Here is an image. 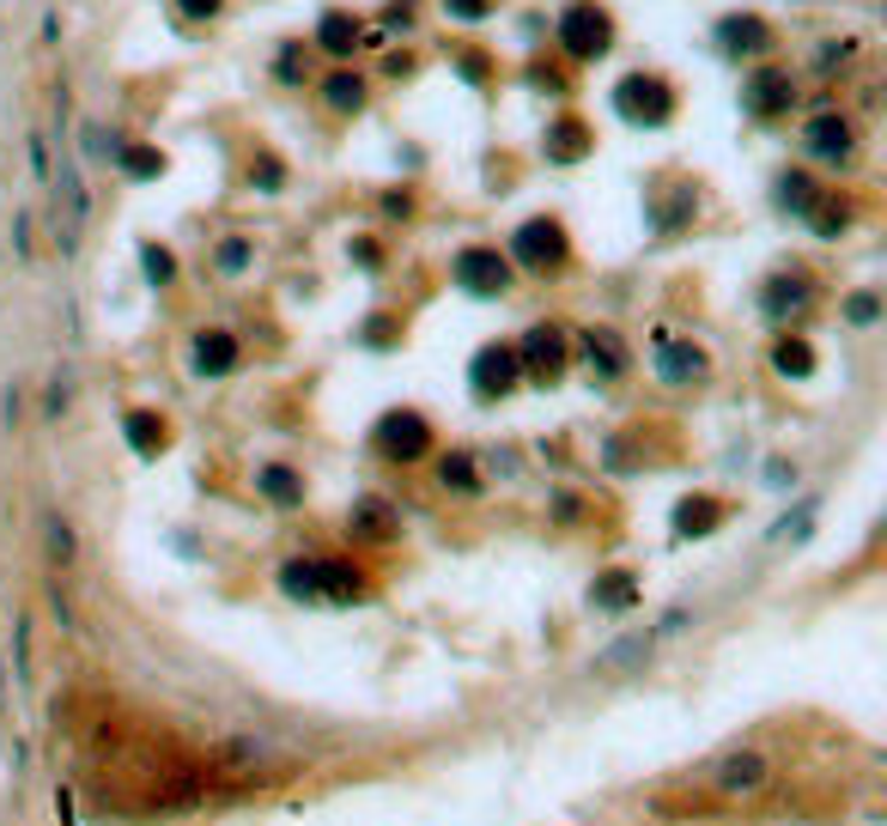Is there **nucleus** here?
Wrapping results in <instances>:
<instances>
[{
	"label": "nucleus",
	"mask_w": 887,
	"mask_h": 826,
	"mask_svg": "<svg viewBox=\"0 0 887 826\" xmlns=\"http://www.w3.org/2000/svg\"><path fill=\"white\" fill-rule=\"evenodd\" d=\"M742 103H748V115H784L796 103V85H790V73L784 68H760V73H748V85H742Z\"/></svg>",
	"instance_id": "nucleus-11"
},
{
	"label": "nucleus",
	"mask_w": 887,
	"mask_h": 826,
	"mask_svg": "<svg viewBox=\"0 0 887 826\" xmlns=\"http://www.w3.org/2000/svg\"><path fill=\"white\" fill-rule=\"evenodd\" d=\"M280 590L292 602H316V560H286L280 565Z\"/></svg>",
	"instance_id": "nucleus-30"
},
{
	"label": "nucleus",
	"mask_w": 887,
	"mask_h": 826,
	"mask_svg": "<svg viewBox=\"0 0 887 826\" xmlns=\"http://www.w3.org/2000/svg\"><path fill=\"white\" fill-rule=\"evenodd\" d=\"M468 383H474V395L481 402H498V395H511L523 383V371H517V346H481L474 353V365H468Z\"/></svg>",
	"instance_id": "nucleus-8"
},
{
	"label": "nucleus",
	"mask_w": 887,
	"mask_h": 826,
	"mask_svg": "<svg viewBox=\"0 0 887 826\" xmlns=\"http://www.w3.org/2000/svg\"><path fill=\"white\" fill-rule=\"evenodd\" d=\"M316 43L329 49V56H353V43H359V19L353 12H323V19H316Z\"/></svg>",
	"instance_id": "nucleus-22"
},
{
	"label": "nucleus",
	"mask_w": 887,
	"mask_h": 826,
	"mask_svg": "<svg viewBox=\"0 0 887 826\" xmlns=\"http://www.w3.org/2000/svg\"><path fill=\"white\" fill-rule=\"evenodd\" d=\"M773 365H778V377H808V371H815V346L796 341V334H784V341L773 346Z\"/></svg>",
	"instance_id": "nucleus-28"
},
{
	"label": "nucleus",
	"mask_w": 887,
	"mask_h": 826,
	"mask_svg": "<svg viewBox=\"0 0 887 826\" xmlns=\"http://www.w3.org/2000/svg\"><path fill=\"white\" fill-rule=\"evenodd\" d=\"M377 450L390 462H420L432 450V425L420 420L414 407H395V413H383V420H377Z\"/></svg>",
	"instance_id": "nucleus-7"
},
{
	"label": "nucleus",
	"mask_w": 887,
	"mask_h": 826,
	"mask_svg": "<svg viewBox=\"0 0 887 826\" xmlns=\"http://www.w3.org/2000/svg\"><path fill=\"white\" fill-rule=\"evenodd\" d=\"M220 7H225V0H177V12H183L189 24H201V19H220Z\"/></svg>",
	"instance_id": "nucleus-38"
},
{
	"label": "nucleus",
	"mask_w": 887,
	"mask_h": 826,
	"mask_svg": "<svg viewBox=\"0 0 887 826\" xmlns=\"http://www.w3.org/2000/svg\"><path fill=\"white\" fill-rule=\"evenodd\" d=\"M323 103L334 115L365 110V80H359V73H329V80H323Z\"/></svg>",
	"instance_id": "nucleus-26"
},
{
	"label": "nucleus",
	"mask_w": 887,
	"mask_h": 826,
	"mask_svg": "<svg viewBox=\"0 0 887 826\" xmlns=\"http://www.w3.org/2000/svg\"><path fill=\"white\" fill-rule=\"evenodd\" d=\"M189 365H195V377H231L238 371V334L201 329L195 346H189Z\"/></svg>",
	"instance_id": "nucleus-13"
},
{
	"label": "nucleus",
	"mask_w": 887,
	"mask_h": 826,
	"mask_svg": "<svg viewBox=\"0 0 887 826\" xmlns=\"http://www.w3.org/2000/svg\"><path fill=\"white\" fill-rule=\"evenodd\" d=\"M255 493L262 498H274V505H304V481H299V469H286V462H268L262 474H255Z\"/></svg>",
	"instance_id": "nucleus-19"
},
{
	"label": "nucleus",
	"mask_w": 887,
	"mask_h": 826,
	"mask_svg": "<svg viewBox=\"0 0 887 826\" xmlns=\"http://www.w3.org/2000/svg\"><path fill=\"white\" fill-rule=\"evenodd\" d=\"M213 262H220V274H243V268H250V243H243V238H225Z\"/></svg>",
	"instance_id": "nucleus-35"
},
{
	"label": "nucleus",
	"mask_w": 887,
	"mask_h": 826,
	"mask_svg": "<svg viewBox=\"0 0 887 826\" xmlns=\"http://www.w3.org/2000/svg\"><path fill=\"white\" fill-rule=\"evenodd\" d=\"M493 7H498V0H444V12H450V19H486Z\"/></svg>",
	"instance_id": "nucleus-39"
},
{
	"label": "nucleus",
	"mask_w": 887,
	"mask_h": 826,
	"mask_svg": "<svg viewBox=\"0 0 887 826\" xmlns=\"http://www.w3.org/2000/svg\"><path fill=\"white\" fill-rule=\"evenodd\" d=\"M19 675H31V620H19Z\"/></svg>",
	"instance_id": "nucleus-42"
},
{
	"label": "nucleus",
	"mask_w": 887,
	"mask_h": 826,
	"mask_svg": "<svg viewBox=\"0 0 887 826\" xmlns=\"http://www.w3.org/2000/svg\"><path fill=\"white\" fill-rule=\"evenodd\" d=\"M589 608H602V614L638 608V577L633 572H602L596 584H589Z\"/></svg>",
	"instance_id": "nucleus-17"
},
{
	"label": "nucleus",
	"mask_w": 887,
	"mask_h": 826,
	"mask_svg": "<svg viewBox=\"0 0 887 826\" xmlns=\"http://www.w3.org/2000/svg\"><path fill=\"white\" fill-rule=\"evenodd\" d=\"M395 528H402V511H395L390 498H359L353 505V535L359 541H390Z\"/></svg>",
	"instance_id": "nucleus-18"
},
{
	"label": "nucleus",
	"mask_w": 887,
	"mask_h": 826,
	"mask_svg": "<svg viewBox=\"0 0 887 826\" xmlns=\"http://www.w3.org/2000/svg\"><path fill=\"white\" fill-rule=\"evenodd\" d=\"M61 407H68V383H49V395H43V420H61Z\"/></svg>",
	"instance_id": "nucleus-41"
},
{
	"label": "nucleus",
	"mask_w": 887,
	"mask_h": 826,
	"mask_svg": "<svg viewBox=\"0 0 887 826\" xmlns=\"http://www.w3.org/2000/svg\"><path fill=\"white\" fill-rule=\"evenodd\" d=\"M115 171L128 177V183H152V177L164 171V152L159 147H110Z\"/></svg>",
	"instance_id": "nucleus-23"
},
{
	"label": "nucleus",
	"mask_w": 887,
	"mask_h": 826,
	"mask_svg": "<svg viewBox=\"0 0 887 826\" xmlns=\"http://www.w3.org/2000/svg\"><path fill=\"white\" fill-rule=\"evenodd\" d=\"M808 225H815V238H839V231L851 225V201H833L827 189H820V201L808 206Z\"/></svg>",
	"instance_id": "nucleus-27"
},
{
	"label": "nucleus",
	"mask_w": 887,
	"mask_h": 826,
	"mask_svg": "<svg viewBox=\"0 0 887 826\" xmlns=\"http://www.w3.org/2000/svg\"><path fill=\"white\" fill-rule=\"evenodd\" d=\"M766 784H773V759L760 747H736V754L717 759V796H729V803H748Z\"/></svg>",
	"instance_id": "nucleus-4"
},
{
	"label": "nucleus",
	"mask_w": 887,
	"mask_h": 826,
	"mask_svg": "<svg viewBox=\"0 0 887 826\" xmlns=\"http://www.w3.org/2000/svg\"><path fill=\"white\" fill-rule=\"evenodd\" d=\"M614 110L626 115V122H645V128H663L668 115H675V92L657 80V73H626L621 85H614Z\"/></svg>",
	"instance_id": "nucleus-2"
},
{
	"label": "nucleus",
	"mask_w": 887,
	"mask_h": 826,
	"mask_svg": "<svg viewBox=\"0 0 887 826\" xmlns=\"http://www.w3.org/2000/svg\"><path fill=\"white\" fill-rule=\"evenodd\" d=\"M511 255H517L530 274H554L565 255H572V243H565L560 219H530V225L517 231V243H511Z\"/></svg>",
	"instance_id": "nucleus-5"
},
{
	"label": "nucleus",
	"mask_w": 887,
	"mask_h": 826,
	"mask_svg": "<svg viewBox=\"0 0 887 826\" xmlns=\"http://www.w3.org/2000/svg\"><path fill=\"white\" fill-rule=\"evenodd\" d=\"M517 371L530 383H554L565 371V329H554V322H535L530 334L517 341Z\"/></svg>",
	"instance_id": "nucleus-6"
},
{
	"label": "nucleus",
	"mask_w": 887,
	"mask_h": 826,
	"mask_svg": "<svg viewBox=\"0 0 887 826\" xmlns=\"http://www.w3.org/2000/svg\"><path fill=\"white\" fill-rule=\"evenodd\" d=\"M201 790H208V784H201L195 772H177V778L159 790V803H164V808H195V803H201Z\"/></svg>",
	"instance_id": "nucleus-32"
},
{
	"label": "nucleus",
	"mask_w": 887,
	"mask_h": 826,
	"mask_svg": "<svg viewBox=\"0 0 887 826\" xmlns=\"http://www.w3.org/2000/svg\"><path fill=\"white\" fill-rule=\"evenodd\" d=\"M43 535H49V560H56V565H73V553H80V535H73L68 516H49Z\"/></svg>",
	"instance_id": "nucleus-31"
},
{
	"label": "nucleus",
	"mask_w": 887,
	"mask_h": 826,
	"mask_svg": "<svg viewBox=\"0 0 887 826\" xmlns=\"http://www.w3.org/2000/svg\"><path fill=\"white\" fill-rule=\"evenodd\" d=\"M140 268H147L152 286H171V280H177V255L159 250V243H140Z\"/></svg>",
	"instance_id": "nucleus-33"
},
{
	"label": "nucleus",
	"mask_w": 887,
	"mask_h": 826,
	"mask_svg": "<svg viewBox=\"0 0 887 826\" xmlns=\"http://www.w3.org/2000/svg\"><path fill=\"white\" fill-rule=\"evenodd\" d=\"M808 304H815V280H808V274H773V280L760 286L766 322H796Z\"/></svg>",
	"instance_id": "nucleus-9"
},
{
	"label": "nucleus",
	"mask_w": 887,
	"mask_h": 826,
	"mask_svg": "<svg viewBox=\"0 0 887 826\" xmlns=\"http://www.w3.org/2000/svg\"><path fill=\"white\" fill-rule=\"evenodd\" d=\"M724 523V498H681L675 505V535H712V528Z\"/></svg>",
	"instance_id": "nucleus-20"
},
{
	"label": "nucleus",
	"mask_w": 887,
	"mask_h": 826,
	"mask_svg": "<svg viewBox=\"0 0 887 826\" xmlns=\"http://www.w3.org/2000/svg\"><path fill=\"white\" fill-rule=\"evenodd\" d=\"M250 183H255V189H268V195H274V189H286V164H280L274 152H262V159L250 164Z\"/></svg>",
	"instance_id": "nucleus-34"
},
{
	"label": "nucleus",
	"mask_w": 887,
	"mask_h": 826,
	"mask_svg": "<svg viewBox=\"0 0 887 826\" xmlns=\"http://www.w3.org/2000/svg\"><path fill=\"white\" fill-rule=\"evenodd\" d=\"M845 316H851V322H857V329H869V322H876V316H881V299H876V292H857V299H851V304H845Z\"/></svg>",
	"instance_id": "nucleus-37"
},
{
	"label": "nucleus",
	"mask_w": 887,
	"mask_h": 826,
	"mask_svg": "<svg viewBox=\"0 0 887 826\" xmlns=\"http://www.w3.org/2000/svg\"><path fill=\"white\" fill-rule=\"evenodd\" d=\"M608 43H614V24H608V12H602L596 0H577V7L560 12V49L572 61H602Z\"/></svg>",
	"instance_id": "nucleus-1"
},
{
	"label": "nucleus",
	"mask_w": 887,
	"mask_h": 826,
	"mask_svg": "<svg viewBox=\"0 0 887 826\" xmlns=\"http://www.w3.org/2000/svg\"><path fill=\"white\" fill-rule=\"evenodd\" d=\"M450 274H456V286L474 292V299H498V292L511 286V255L486 250V243H468V250L450 262Z\"/></svg>",
	"instance_id": "nucleus-3"
},
{
	"label": "nucleus",
	"mask_w": 887,
	"mask_h": 826,
	"mask_svg": "<svg viewBox=\"0 0 887 826\" xmlns=\"http://www.w3.org/2000/svg\"><path fill=\"white\" fill-rule=\"evenodd\" d=\"M439 486L444 493H468V498L481 493V469H474L468 450H450V456L439 462Z\"/></svg>",
	"instance_id": "nucleus-25"
},
{
	"label": "nucleus",
	"mask_w": 887,
	"mask_h": 826,
	"mask_svg": "<svg viewBox=\"0 0 887 826\" xmlns=\"http://www.w3.org/2000/svg\"><path fill=\"white\" fill-rule=\"evenodd\" d=\"M717 43H724V56H760V49H773V24L754 12H729L717 24Z\"/></svg>",
	"instance_id": "nucleus-14"
},
{
	"label": "nucleus",
	"mask_w": 887,
	"mask_h": 826,
	"mask_svg": "<svg viewBox=\"0 0 887 826\" xmlns=\"http://www.w3.org/2000/svg\"><path fill=\"white\" fill-rule=\"evenodd\" d=\"M651 651V638H621L608 656H602V668H621V663H638V656Z\"/></svg>",
	"instance_id": "nucleus-36"
},
{
	"label": "nucleus",
	"mask_w": 887,
	"mask_h": 826,
	"mask_svg": "<svg viewBox=\"0 0 887 826\" xmlns=\"http://www.w3.org/2000/svg\"><path fill=\"white\" fill-rule=\"evenodd\" d=\"M584 365L596 371L602 383H614L626 371V341L614 329H584Z\"/></svg>",
	"instance_id": "nucleus-16"
},
{
	"label": "nucleus",
	"mask_w": 887,
	"mask_h": 826,
	"mask_svg": "<svg viewBox=\"0 0 887 826\" xmlns=\"http://www.w3.org/2000/svg\"><path fill=\"white\" fill-rule=\"evenodd\" d=\"M773 195H778V206H784V213H803V219H808V206L820 201V183H815L808 171H784Z\"/></svg>",
	"instance_id": "nucleus-24"
},
{
	"label": "nucleus",
	"mask_w": 887,
	"mask_h": 826,
	"mask_svg": "<svg viewBox=\"0 0 887 826\" xmlns=\"http://www.w3.org/2000/svg\"><path fill=\"white\" fill-rule=\"evenodd\" d=\"M584 152H589V128H584V122H560L554 140H547V159H554V164H572V159H584Z\"/></svg>",
	"instance_id": "nucleus-29"
},
{
	"label": "nucleus",
	"mask_w": 887,
	"mask_h": 826,
	"mask_svg": "<svg viewBox=\"0 0 887 826\" xmlns=\"http://www.w3.org/2000/svg\"><path fill=\"white\" fill-rule=\"evenodd\" d=\"M31 171L37 183H49V134H31Z\"/></svg>",
	"instance_id": "nucleus-40"
},
{
	"label": "nucleus",
	"mask_w": 887,
	"mask_h": 826,
	"mask_svg": "<svg viewBox=\"0 0 887 826\" xmlns=\"http://www.w3.org/2000/svg\"><path fill=\"white\" fill-rule=\"evenodd\" d=\"M122 432H128V444H134V456H159L164 444H171V432H164V420L159 413H147V407H134L122 420Z\"/></svg>",
	"instance_id": "nucleus-21"
},
{
	"label": "nucleus",
	"mask_w": 887,
	"mask_h": 826,
	"mask_svg": "<svg viewBox=\"0 0 887 826\" xmlns=\"http://www.w3.org/2000/svg\"><path fill=\"white\" fill-rule=\"evenodd\" d=\"M657 377L663 383H699L705 377V353L693 341H668V334H657Z\"/></svg>",
	"instance_id": "nucleus-15"
},
{
	"label": "nucleus",
	"mask_w": 887,
	"mask_h": 826,
	"mask_svg": "<svg viewBox=\"0 0 887 826\" xmlns=\"http://www.w3.org/2000/svg\"><path fill=\"white\" fill-rule=\"evenodd\" d=\"M803 147L815 152L820 164H851L857 159V128L845 122V115H815L803 134Z\"/></svg>",
	"instance_id": "nucleus-10"
},
{
	"label": "nucleus",
	"mask_w": 887,
	"mask_h": 826,
	"mask_svg": "<svg viewBox=\"0 0 887 826\" xmlns=\"http://www.w3.org/2000/svg\"><path fill=\"white\" fill-rule=\"evenodd\" d=\"M316 602H334V608L365 602V572L353 560H316Z\"/></svg>",
	"instance_id": "nucleus-12"
}]
</instances>
